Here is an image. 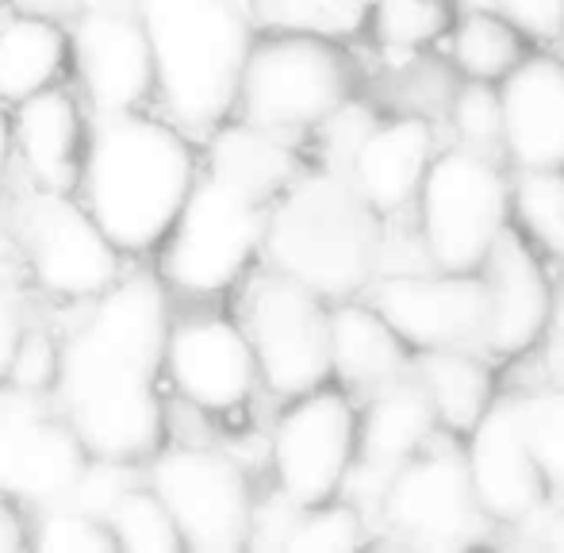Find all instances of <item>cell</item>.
<instances>
[{"mask_svg":"<svg viewBox=\"0 0 564 553\" xmlns=\"http://www.w3.org/2000/svg\"><path fill=\"white\" fill-rule=\"evenodd\" d=\"M511 204L522 227L564 262V170H519Z\"/></svg>","mask_w":564,"mask_h":553,"instance_id":"31","label":"cell"},{"mask_svg":"<svg viewBox=\"0 0 564 553\" xmlns=\"http://www.w3.org/2000/svg\"><path fill=\"white\" fill-rule=\"evenodd\" d=\"M438 431L431 397L411 373L377 384L369 392V408L357 415V454L365 473L388 480L431 434Z\"/></svg>","mask_w":564,"mask_h":553,"instance_id":"23","label":"cell"},{"mask_svg":"<svg viewBox=\"0 0 564 553\" xmlns=\"http://www.w3.org/2000/svg\"><path fill=\"white\" fill-rule=\"evenodd\" d=\"M238 323L250 338L265 392L292 400L330 381V307L307 284L273 265L246 273Z\"/></svg>","mask_w":564,"mask_h":553,"instance_id":"9","label":"cell"},{"mask_svg":"<svg viewBox=\"0 0 564 553\" xmlns=\"http://www.w3.org/2000/svg\"><path fill=\"white\" fill-rule=\"evenodd\" d=\"M69 77L89 116L150 108L154 66L134 0H69Z\"/></svg>","mask_w":564,"mask_h":553,"instance_id":"12","label":"cell"},{"mask_svg":"<svg viewBox=\"0 0 564 553\" xmlns=\"http://www.w3.org/2000/svg\"><path fill=\"white\" fill-rule=\"evenodd\" d=\"M496 8L527 39H561L564 31V0H496Z\"/></svg>","mask_w":564,"mask_h":553,"instance_id":"38","label":"cell"},{"mask_svg":"<svg viewBox=\"0 0 564 553\" xmlns=\"http://www.w3.org/2000/svg\"><path fill=\"white\" fill-rule=\"evenodd\" d=\"M488 284V327H484V350L499 358L530 350L542 338L553 312V292L538 265L534 250L527 247L511 224L496 235V242L484 254L480 270Z\"/></svg>","mask_w":564,"mask_h":553,"instance_id":"18","label":"cell"},{"mask_svg":"<svg viewBox=\"0 0 564 553\" xmlns=\"http://www.w3.org/2000/svg\"><path fill=\"white\" fill-rule=\"evenodd\" d=\"M369 304L411 350L484 346L488 284L480 273H388L369 281Z\"/></svg>","mask_w":564,"mask_h":553,"instance_id":"16","label":"cell"},{"mask_svg":"<svg viewBox=\"0 0 564 553\" xmlns=\"http://www.w3.org/2000/svg\"><path fill=\"white\" fill-rule=\"evenodd\" d=\"M0 227L28 289L58 307L100 296L131 265L74 193L35 188L15 173L0 188Z\"/></svg>","mask_w":564,"mask_h":553,"instance_id":"5","label":"cell"},{"mask_svg":"<svg viewBox=\"0 0 564 553\" xmlns=\"http://www.w3.org/2000/svg\"><path fill=\"white\" fill-rule=\"evenodd\" d=\"M384 523L419 546H465L480 531V511L468 480L465 446L449 431H434L384 480Z\"/></svg>","mask_w":564,"mask_h":553,"instance_id":"14","label":"cell"},{"mask_svg":"<svg viewBox=\"0 0 564 553\" xmlns=\"http://www.w3.org/2000/svg\"><path fill=\"white\" fill-rule=\"evenodd\" d=\"M147 485L170 508L185 550L235 553L253 542V485L242 462L204 442H162L142 462Z\"/></svg>","mask_w":564,"mask_h":553,"instance_id":"8","label":"cell"},{"mask_svg":"<svg viewBox=\"0 0 564 553\" xmlns=\"http://www.w3.org/2000/svg\"><path fill=\"white\" fill-rule=\"evenodd\" d=\"M15 173V142H12V105L0 100V188Z\"/></svg>","mask_w":564,"mask_h":553,"instance_id":"39","label":"cell"},{"mask_svg":"<svg viewBox=\"0 0 564 553\" xmlns=\"http://www.w3.org/2000/svg\"><path fill=\"white\" fill-rule=\"evenodd\" d=\"M69 77L66 23L58 15L15 8L0 15V100L20 105L23 97Z\"/></svg>","mask_w":564,"mask_h":553,"instance_id":"25","label":"cell"},{"mask_svg":"<svg viewBox=\"0 0 564 553\" xmlns=\"http://www.w3.org/2000/svg\"><path fill=\"white\" fill-rule=\"evenodd\" d=\"M200 170L242 193L246 200L269 208L304 173V162L296 154V139L230 116L200 139Z\"/></svg>","mask_w":564,"mask_h":553,"instance_id":"21","label":"cell"},{"mask_svg":"<svg viewBox=\"0 0 564 553\" xmlns=\"http://www.w3.org/2000/svg\"><path fill=\"white\" fill-rule=\"evenodd\" d=\"M357 454V408L346 392L319 389L289 400L269 434L276 496L292 508H315L335 500L354 469Z\"/></svg>","mask_w":564,"mask_h":553,"instance_id":"13","label":"cell"},{"mask_svg":"<svg viewBox=\"0 0 564 553\" xmlns=\"http://www.w3.org/2000/svg\"><path fill=\"white\" fill-rule=\"evenodd\" d=\"M434 158V131L423 116H400V120L377 123L349 158L346 177L357 193L369 200L377 216L403 208L411 196H419L426 170Z\"/></svg>","mask_w":564,"mask_h":553,"instance_id":"22","label":"cell"},{"mask_svg":"<svg viewBox=\"0 0 564 553\" xmlns=\"http://www.w3.org/2000/svg\"><path fill=\"white\" fill-rule=\"evenodd\" d=\"M154 66L158 112L200 142L235 116L258 23L230 0H134Z\"/></svg>","mask_w":564,"mask_h":553,"instance_id":"3","label":"cell"},{"mask_svg":"<svg viewBox=\"0 0 564 553\" xmlns=\"http://www.w3.org/2000/svg\"><path fill=\"white\" fill-rule=\"evenodd\" d=\"M369 20L384 46L419 51L453 28V4L449 0H377Z\"/></svg>","mask_w":564,"mask_h":553,"instance_id":"32","label":"cell"},{"mask_svg":"<svg viewBox=\"0 0 564 553\" xmlns=\"http://www.w3.org/2000/svg\"><path fill=\"white\" fill-rule=\"evenodd\" d=\"M411 346L384 323L372 304L338 300L330 307V377L346 389L372 392L377 384L408 373Z\"/></svg>","mask_w":564,"mask_h":553,"instance_id":"24","label":"cell"},{"mask_svg":"<svg viewBox=\"0 0 564 553\" xmlns=\"http://www.w3.org/2000/svg\"><path fill=\"white\" fill-rule=\"evenodd\" d=\"M503 150L519 170H564V58L527 54L499 82Z\"/></svg>","mask_w":564,"mask_h":553,"instance_id":"20","label":"cell"},{"mask_svg":"<svg viewBox=\"0 0 564 553\" xmlns=\"http://www.w3.org/2000/svg\"><path fill=\"white\" fill-rule=\"evenodd\" d=\"M527 58V35L499 12H468L453 23V62L473 82H503Z\"/></svg>","mask_w":564,"mask_h":553,"instance_id":"27","label":"cell"},{"mask_svg":"<svg viewBox=\"0 0 564 553\" xmlns=\"http://www.w3.org/2000/svg\"><path fill=\"white\" fill-rule=\"evenodd\" d=\"M408 373L423 384L438 426L449 434H468L496 400V377L468 350H415Z\"/></svg>","mask_w":564,"mask_h":553,"instance_id":"26","label":"cell"},{"mask_svg":"<svg viewBox=\"0 0 564 553\" xmlns=\"http://www.w3.org/2000/svg\"><path fill=\"white\" fill-rule=\"evenodd\" d=\"M230 4H238V8H246V12H250V4H253V0H230Z\"/></svg>","mask_w":564,"mask_h":553,"instance_id":"41","label":"cell"},{"mask_svg":"<svg viewBox=\"0 0 564 553\" xmlns=\"http://www.w3.org/2000/svg\"><path fill=\"white\" fill-rule=\"evenodd\" d=\"M550 546H553V550H564V519H557V523H553Z\"/></svg>","mask_w":564,"mask_h":553,"instance_id":"40","label":"cell"},{"mask_svg":"<svg viewBox=\"0 0 564 553\" xmlns=\"http://www.w3.org/2000/svg\"><path fill=\"white\" fill-rule=\"evenodd\" d=\"M105 523H108V534H112L116 550H127V553H181L185 550L170 508H165L162 496L147 485V473L112 503Z\"/></svg>","mask_w":564,"mask_h":553,"instance_id":"28","label":"cell"},{"mask_svg":"<svg viewBox=\"0 0 564 553\" xmlns=\"http://www.w3.org/2000/svg\"><path fill=\"white\" fill-rule=\"evenodd\" d=\"M519 404L527 442L534 449L545 488H550V496L564 500V389L530 392V397H519Z\"/></svg>","mask_w":564,"mask_h":553,"instance_id":"34","label":"cell"},{"mask_svg":"<svg viewBox=\"0 0 564 553\" xmlns=\"http://www.w3.org/2000/svg\"><path fill=\"white\" fill-rule=\"evenodd\" d=\"M58 361H62L58 319L35 315L28 323V330L20 335V343H15L0 384H8L15 392H28V397H51L54 381H58Z\"/></svg>","mask_w":564,"mask_h":553,"instance_id":"33","label":"cell"},{"mask_svg":"<svg viewBox=\"0 0 564 553\" xmlns=\"http://www.w3.org/2000/svg\"><path fill=\"white\" fill-rule=\"evenodd\" d=\"M261 254L327 304L354 300L377 276L380 216L346 173L327 165L304 170L265 208Z\"/></svg>","mask_w":564,"mask_h":553,"instance_id":"4","label":"cell"},{"mask_svg":"<svg viewBox=\"0 0 564 553\" xmlns=\"http://www.w3.org/2000/svg\"><path fill=\"white\" fill-rule=\"evenodd\" d=\"M85 139H89V108L82 105L74 85L58 82L12 105L15 177L28 185L74 193Z\"/></svg>","mask_w":564,"mask_h":553,"instance_id":"19","label":"cell"},{"mask_svg":"<svg viewBox=\"0 0 564 553\" xmlns=\"http://www.w3.org/2000/svg\"><path fill=\"white\" fill-rule=\"evenodd\" d=\"M74 426L54 412L51 397H28L0 384V496L23 511L66 500L85 465Z\"/></svg>","mask_w":564,"mask_h":553,"instance_id":"15","label":"cell"},{"mask_svg":"<svg viewBox=\"0 0 564 553\" xmlns=\"http://www.w3.org/2000/svg\"><path fill=\"white\" fill-rule=\"evenodd\" d=\"M281 546L289 553H349L365 546V519L357 508L338 500L296 508L281 534Z\"/></svg>","mask_w":564,"mask_h":553,"instance_id":"30","label":"cell"},{"mask_svg":"<svg viewBox=\"0 0 564 553\" xmlns=\"http://www.w3.org/2000/svg\"><path fill=\"white\" fill-rule=\"evenodd\" d=\"M465 465L480 511L496 523H522L545 503L550 488L527 442L519 397H496L465 434Z\"/></svg>","mask_w":564,"mask_h":553,"instance_id":"17","label":"cell"},{"mask_svg":"<svg viewBox=\"0 0 564 553\" xmlns=\"http://www.w3.org/2000/svg\"><path fill=\"white\" fill-rule=\"evenodd\" d=\"M62 312L54 412L74 426L89 457L142 465L170 434V397L162 381L170 289L154 265H127L100 296Z\"/></svg>","mask_w":564,"mask_h":553,"instance_id":"1","label":"cell"},{"mask_svg":"<svg viewBox=\"0 0 564 553\" xmlns=\"http://www.w3.org/2000/svg\"><path fill=\"white\" fill-rule=\"evenodd\" d=\"M449 120L468 150L488 154L503 150V105H499L496 82H473L468 77L449 97Z\"/></svg>","mask_w":564,"mask_h":553,"instance_id":"35","label":"cell"},{"mask_svg":"<svg viewBox=\"0 0 564 553\" xmlns=\"http://www.w3.org/2000/svg\"><path fill=\"white\" fill-rule=\"evenodd\" d=\"M165 397L188 412L224 419L258 397L261 377L238 315L193 300V307H173L162 346Z\"/></svg>","mask_w":564,"mask_h":553,"instance_id":"11","label":"cell"},{"mask_svg":"<svg viewBox=\"0 0 564 553\" xmlns=\"http://www.w3.org/2000/svg\"><path fill=\"white\" fill-rule=\"evenodd\" d=\"M377 123H380L377 116H372L365 105H357L354 97L341 100L335 112H330L327 120L315 128L323 135V150H327V162H323V165H327V170L346 173L349 170V158L357 154V147H361L365 135H369Z\"/></svg>","mask_w":564,"mask_h":553,"instance_id":"36","label":"cell"},{"mask_svg":"<svg viewBox=\"0 0 564 553\" xmlns=\"http://www.w3.org/2000/svg\"><path fill=\"white\" fill-rule=\"evenodd\" d=\"M200 177V142L162 112L89 116L74 196L131 262L150 258Z\"/></svg>","mask_w":564,"mask_h":553,"instance_id":"2","label":"cell"},{"mask_svg":"<svg viewBox=\"0 0 564 553\" xmlns=\"http://www.w3.org/2000/svg\"><path fill=\"white\" fill-rule=\"evenodd\" d=\"M28 546L46 553H116L108 523L77 508L74 500H51L23 511Z\"/></svg>","mask_w":564,"mask_h":553,"instance_id":"29","label":"cell"},{"mask_svg":"<svg viewBox=\"0 0 564 553\" xmlns=\"http://www.w3.org/2000/svg\"><path fill=\"white\" fill-rule=\"evenodd\" d=\"M561 39H564V31H561Z\"/></svg>","mask_w":564,"mask_h":553,"instance_id":"42","label":"cell"},{"mask_svg":"<svg viewBox=\"0 0 564 553\" xmlns=\"http://www.w3.org/2000/svg\"><path fill=\"white\" fill-rule=\"evenodd\" d=\"M423 242L434 270L473 273L511 224V185L488 154L453 147L431 158L423 185Z\"/></svg>","mask_w":564,"mask_h":553,"instance_id":"10","label":"cell"},{"mask_svg":"<svg viewBox=\"0 0 564 553\" xmlns=\"http://www.w3.org/2000/svg\"><path fill=\"white\" fill-rule=\"evenodd\" d=\"M265 242V208L200 170L158 242L154 273L181 300H216L246 281Z\"/></svg>","mask_w":564,"mask_h":553,"instance_id":"7","label":"cell"},{"mask_svg":"<svg viewBox=\"0 0 564 553\" xmlns=\"http://www.w3.org/2000/svg\"><path fill=\"white\" fill-rule=\"evenodd\" d=\"M354 97L349 58L327 35L312 31H253L235 116L284 139L312 135L323 120Z\"/></svg>","mask_w":564,"mask_h":553,"instance_id":"6","label":"cell"},{"mask_svg":"<svg viewBox=\"0 0 564 553\" xmlns=\"http://www.w3.org/2000/svg\"><path fill=\"white\" fill-rule=\"evenodd\" d=\"M35 315V292L28 289V281H23L12 262H0V381H4V369L15 343H20V335L28 330V323Z\"/></svg>","mask_w":564,"mask_h":553,"instance_id":"37","label":"cell"}]
</instances>
